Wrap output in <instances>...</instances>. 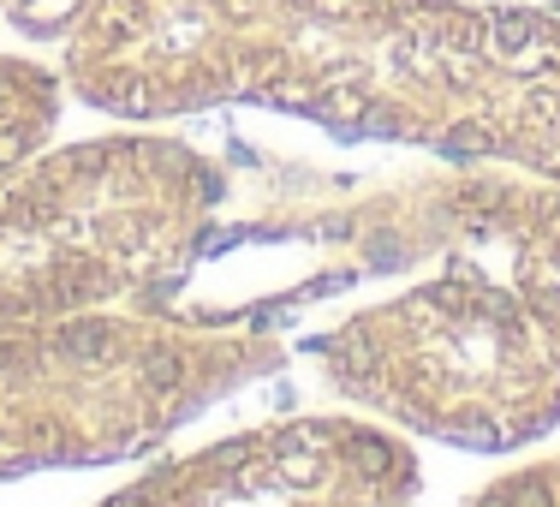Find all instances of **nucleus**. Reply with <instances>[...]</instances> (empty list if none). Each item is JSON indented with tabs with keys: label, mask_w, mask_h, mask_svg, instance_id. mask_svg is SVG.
<instances>
[{
	"label": "nucleus",
	"mask_w": 560,
	"mask_h": 507,
	"mask_svg": "<svg viewBox=\"0 0 560 507\" xmlns=\"http://www.w3.org/2000/svg\"><path fill=\"white\" fill-rule=\"evenodd\" d=\"M60 78L126 126L275 108L335 138L560 185V12L549 7L96 0L66 36Z\"/></svg>",
	"instance_id": "obj_1"
},
{
	"label": "nucleus",
	"mask_w": 560,
	"mask_h": 507,
	"mask_svg": "<svg viewBox=\"0 0 560 507\" xmlns=\"http://www.w3.org/2000/svg\"><path fill=\"white\" fill-rule=\"evenodd\" d=\"M280 365L262 323H203L162 299L0 323V484L138 460Z\"/></svg>",
	"instance_id": "obj_2"
},
{
	"label": "nucleus",
	"mask_w": 560,
	"mask_h": 507,
	"mask_svg": "<svg viewBox=\"0 0 560 507\" xmlns=\"http://www.w3.org/2000/svg\"><path fill=\"white\" fill-rule=\"evenodd\" d=\"M304 353L358 412L447 448L518 453L560 424V346L518 287L465 251L311 335Z\"/></svg>",
	"instance_id": "obj_3"
},
{
	"label": "nucleus",
	"mask_w": 560,
	"mask_h": 507,
	"mask_svg": "<svg viewBox=\"0 0 560 507\" xmlns=\"http://www.w3.org/2000/svg\"><path fill=\"white\" fill-rule=\"evenodd\" d=\"M226 173L173 131H102L0 185V323L155 299L215 245Z\"/></svg>",
	"instance_id": "obj_4"
},
{
	"label": "nucleus",
	"mask_w": 560,
	"mask_h": 507,
	"mask_svg": "<svg viewBox=\"0 0 560 507\" xmlns=\"http://www.w3.org/2000/svg\"><path fill=\"white\" fill-rule=\"evenodd\" d=\"M423 460L370 412H299L162 460L96 507H411Z\"/></svg>",
	"instance_id": "obj_5"
},
{
	"label": "nucleus",
	"mask_w": 560,
	"mask_h": 507,
	"mask_svg": "<svg viewBox=\"0 0 560 507\" xmlns=\"http://www.w3.org/2000/svg\"><path fill=\"white\" fill-rule=\"evenodd\" d=\"M323 239L352 245L358 263H406L418 251L501 257L549 341L560 346V185L513 168H453L423 180H394L364 204L323 216Z\"/></svg>",
	"instance_id": "obj_6"
},
{
	"label": "nucleus",
	"mask_w": 560,
	"mask_h": 507,
	"mask_svg": "<svg viewBox=\"0 0 560 507\" xmlns=\"http://www.w3.org/2000/svg\"><path fill=\"white\" fill-rule=\"evenodd\" d=\"M60 108H66L60 72H48L43 60H24V55H0V185L19 180L55 143Z\"/></svg>",
	"instance_id": "obj_7"
},
{
	"label": "nucleus",
	"mask_w": 560,
	"mask_h": 507,
	"mask_svg": "<svg viewBox=\"0 0 560 507\" xmlns=\"http://www.w3.org/2000/svg\"><path fill=\"white\" fill-rule=\"evenodd\" d=\"M459 507H560V453L506 465L489 484H477Z\"/></svg>",
	"instance_id": "obj_8"
},
{
	"label": "nucleus",
	"mask_w": 560,
	"mask_h": 507,
	"mask_svg": "<svg viewBox=\"0 0 560 507\" xmlns=\"http://www.w3.org/2000/svg\"><path fill=\"white\" fill-rule=\"evenodd\" d=\"M90 7H96V0H12L7 19L19 24L24 36H60V43H66Z\"/></svg>",
	"instance_id": "obj_9"
},
{
	"label": "nucleus",
	"mask_w": 560,
	"mask_h": 507,
	"mask_svg": "<svg viewBox=\"0 0 560 507\" xmlns=\"http://www.w3.org/2000/svg\"><path fill=\"white\" fill-rule=\"evenodd\" d=\"M7 12H12V0H0V19H7Z\"/></svg>",
	"instance_id": "obj_10"
}]
</instances>
